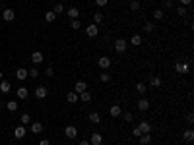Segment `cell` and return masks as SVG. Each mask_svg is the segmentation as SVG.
<instances>
[{
	"mask_svg": "<svg viewBox=\"0 0 194 145\" xmlns=\"http://www.w3.org/2000/svg\"><path fill=\"white\" fill-rule=\"evenodd\" d=\"M45 76H49V77H52V76H55V72H52V68H47V70H45Z\"/></svg>",
	"mask_w": 194,
	"mask_h": 145,
	"instance_id": "44",
	"label": "cell"
},
{
	"mask_svg": "<svg viewBox=\"0 0 194 145\" xmlns=\"http://www.w3.org/2000/svg\"><path fill=\"white\" fill-rule=\"evenodd\" d=\"M10 89H12V87H10V83H8L6 79L0 81V93H10Z\"/></svg>",
	"mask_w": 194,
	"mask_h": 145,
	"instance_id": "20",
	"label": "cell"
},
{
	"mask_svg": "<svg viewBox=\"0 0 194 145\" xmlns=\"http://www.w3.org/2000/svg\"><path fill=\"white\" fill-rule=\"evenodd\" d=\"M182 137H185L186 141H192V139H194V132L192 130H186L185 133H182Z\"/></svg>",
	"mask_w": 194,
	"mask_h": 145,
	"instance_id": "30",
	"label": "cell"
},
{
	"mask_svg": "<svg viewBox=\"0 0 194 145\" xmlns=\"http://www.w3.org/2000/svg\"><path fill=\"white\" fill-rule=\"evenodd\" d=\"M29 120H31V118H29V114H27V112H25V114H22V118H19L22 126H25V124H29Z\"/></svg>",
	"mask_w": 194,
	"mask_h": 145,
	"instance_id": "34",
	"label": "cell"
},
{
	"mask_svg": "<svg viewBox=\"0 0 194 145\" xmlns=\"http://www.w3.org/2000/svg\"><path fill=\"white\" fill-rule=\"evenodd\" d=\"M16 95H18V99H22V101H25L27 99V87H18V89H16Z\"/></svg>",
	"mask_w": 194,
	"mask_h": 145,
	"instance_id": "10",
	"label": "cell"
},
{
	"mask_svg": "<svg viewBox=\"0 0 194 145\" xmlns=\"http://www.w3.org/2000/svg\"><path fill=\"white\" fill-rule=\"evenodd\" d=\"M177 14H179V15H186V6H179V8H177Z\"/></svg>",
	"mask_w": 194,
	"mask_h": 145,
	"instance_id": "38",
	"label": "cell"
},
{
	"mask_svg": "<svg viewBox=\"0 0 194 145\" xmlns=\"http://www.w3.org/2000/svg\"><path fill=\"white\" fill-rule=\"evenodd\" d=\"M99 79H101L103 83H109V81H111V74H107V70H103V74L99 76Z\"/></svg>",
	"mask_w": 194,
	"mask_h": 145,
	"instance_id": "28",
	"label": "cell"
},
{
	"mask_svg": "<svg viewBox=\"0 0 194 145\" xmlns=\"http://www.w3.org/2000/svg\"><path fill=\"white\" fill-rule=\"evenodd\" d=\"M122 118H124V122H132V120H134L130 112H124V116H122Z\"/></svg>",
	"mask_w": 194,
	"mask_h": 145,
	"instance_id": "40",
	"label": "cell"
},
{
	"mask_svg": "<svg viewBox=\"0 0 194 145\" xmlns=\"http://www.w3.org/2000/svg\"><path fill=\"white\" fill-rule=\"evenodd\" d=\"M186 122H188V124H192V122H194V116H192V114H188V116H186Z\"/></svg>",
	"mask_w": 194,
	"mask_h": 145,
	"instance_id": "47",
	"label": "cell"
},
{
	"mask_svg": "<svg viewBox=\"0 0 194 145\" xmlns=\"http://www.w3.org/2000/svg\"><path fill=\"white\" fill-rule=\"evenodd\" d=\"M175 70H177V74H188V64L186 62H177Z\"/></svg>",
	"mask_w": 194,
	"mask_h": 145,
	"instance_id": "5",
	"label": "cell"
},
{
	"mask_svg": "<svg viewBox=\"0 0 194 145\" xmlns=\"http://www.w3.org/2000/svg\"><path fill=\"white\" fill-rule=\"evenodd\" d=\"M179 2H181V6H188V4H190L192 0H179Z\"/></svg>",
	"mask_w": 194,
	"mask_h": 145,
	"instance_id": "45",
	"label": "cell"
},
{
	"mask_svg": "<svg viewBox=\"0 0 194 145\" xmlns=\"http://www.w3.org/2000/svg\"><path fill=\"white\" fill-rule=\"evenodd\" d=\"M151 141V136H150V133H142V136H140V143H142V145H148Z\"/></svg>",
	"mask_w": 194,
	"mask_h": 145,
	"instance_id": "27",
	"label": "cell"
},
{
	"mask_svg": "<svg viewBox=\"0 0 194 145\" xmlns=\"http://www.w3.org/2000/svg\"><path fill=\"white\" fill-rule=\"evenodd\" d=\"M47 93H49V89H47L45 85H39L37 89H35V97H37V99H45Z\"/></svg>",
	"mask_w": 194,
	"mask_h": 145,
	"instance_id": "7",
	"label": "cell"
},
{
	"mask_svg": "<svg viewBox=\"0 0 194 145\" xmlns=\"http://www.w3.org/2000/svg\"><path fill=\"white\" fill-rule=\"evenodd\" d=\"M2 18H4V22H12V19L16 18V12L10 10V8H4L2 10Z\"/></svg>",
	"mask_w": 194,
	"mask_h": 145,
	"instance_id": "4",
	"label": "cell"
},
{
	"mask_svg": "<svg viewBox=\"0 0 194 145\" xmlns=\"http://www.w3.org/2000/svg\"><path fill=\"white\" fill-rule=\"evenodd\" d=\"M153 18H155V19H161V18H163V10H155V12H153Z\"/></svg>",
	"mask_w": 194,
	"mask_h": 145,
	"instance_id": "39",
	"label": "cell"
},
{
	"mask_svg": "<svg viewBox=\"0 0 194 145\" xmlns=\"http://www.w3.org/2000/svg\"><path fill=\"white\" fill-rule=\"evenodd\" d=\"M153 29H155V23H151V22H148V23L144 25V31H146V33H151Z\"/></svg>",
	"mask_w": 194,
	"mask_h": 145,
	"instance_id": "31",
	"label": "cell"
},
{
	"mask_svg": "<svg viewBox=\"0 0 194 145\" xmlns=\"http://www.w3.org/2000/svg\"><path fill=\"white\" fill-rule=\"evenodd\" d=\"M66 99H68V103H72V105H74V103L80 101V95H78V93H74V91H70V93L66 95Z\"/></svg>",
	"mask_w": 194,
	"mask_h": 145,
	"instance_id": "13",
	"label": "cell"
},
{
	"mask_svg": "<svg viewBox=\"0 0 194 145\" xmlns=\"http://www.w3.org/2000/svg\"><path fill=\"white\" fill-rule=\"evenodd\" d=\"M93 19H95V25L103 22V14L101 12H95V15H93Z\"/></svg>",
	"mask_w": 194,
	"mask_h": 145,
	"instance_id": "36",
	"label": "cell"
},
{
	"mask_svg": "<svg viewBox=\"0 0 194 145\" xmlns=\"http://www.w3.org/2000/svg\"><path fill=\"white\" fill-rule=\"evenodd\" d=\"M107 2H109V0H95V4H97V6H107Z\"/></svg>",
	"mask_w": 194,
	"mask_h": 145,
	"instance_id": "42",
	"label": "cell"
},
{
	"mask_svg": "<svg viewBox=\"0 0 194 145\" xmlns=\"http://www.w3.org/2000/svg\"><path fill=\"white\" fill-rule=\"evenodd\" d=\"M16 77L23 81L25 77H27V70H25V68H18V70H16Z\"/></svg>",
	"mask_w": 194,
	"mask_h": 145,
	"instance_id": "15",
	"label": "cell"
},
{
	"mask_svg": "<svg viewBox=\"0 0 194 145\" xmlns=\"http://www.w3.org/2000/svg\"><path fill=\"white\" fill-rule=\"evenodd\" d=\"M52 12H55V14H56V15H58V14H60V12H64V6H62V4H60V2H58V4H56V6H55V10H52Z\"/></svg>",
	"mask_w": 194,
	"mask_h": 145,
	"instance_id": "37",
	"label": "cell"
},
{
	"mask_svg": "<svg viewBox=\"0 0 194 145\" xmlns=\"http://www.w3.org/2000/svg\"><path fill=\"white\" fill-rule=\"evenodd\" d=\"M90 122H91V124H99V122H101L99 112H90Z\"/></svg>",
	"mask_w": 194,
	"mask_h": 145,
	"instance_id": "24",
	"label": "cell"
},
{
	"mask_svg": "<svg viewBox=\"0 0 194 145\" xmlns=\"http://www.w3.org/2000/svg\"><path fill=\"white\" fill-rule=\"evenodd\" d=\"M165 8L167 10H173V0H165Z\"/></svg>",
	"mask_w": 194,
	"mask_h": 145,
	"instance_id": "43",
	"label": "cell"
},
{
	"mask_svg": "<svg viewBox=\"0 0 194 145\" xmlns=\"http://www.w3.org/2000/svg\"><path fill=\"white\" fill-rule=\"evenodd\" d=\"M14 136L18 137V139H22V137L25 136V128H23V126H18V128L14 130Z\"/></svg>",
	"mask_w": 194,
	"mask_h": 145,
	"instance_id": "22",
	"label": "cell"
},
{
	"mask_svg": "<svg viewBox=\"0 0 194 145\" xmlns=\"http://www.w3.org/2000/svg\"><path fill=\"white\" fill-rule=\"evenodd\" d=\"M64 133H66V137H70V139H76V137H78V130H76V126H66Z\"/></svg>",
	"mask_w": 194,
	"mask_h": 145,
	"instance_id": "6",
	"label": "cell"
},
{
	"mask_svg": "<svg viewBox=\"0 0 194 145\" xmlns=\"http://www.w3.org/2000/svg\"><path fill=\"white\" fill-rule=\"evenodd\" d=\"M80 145H90V141H87V139H83V141H80Z\"/></svg>",
	"mask_w": 194,
	"mask_h": 145,
	"instance_id": "48",
	"label": "cell"
},
{
	"mask_svg": "<svg viewBox=\"0 0 194 145\" xmlns=\"http://www.w3.org/2000/svg\"><path fill=\"white\" fill-rule=\"evenodd\" d=\"M68 18H70V19H78V15H80V10H78V8H74V6H72L70 10H68Z\"/></svg>",
	"mask_w": 194,
	"mask_h": 145,
	"instance_id": "14",
	"label": "cell"
},
{
	"mask_svg": "<svg viewBox=\"0 0 194 145\" xmlns=\"http://www.w3.org/2000/svg\"><path fill=\"white\" fill-rule=\"evenodd\" d=\"M97 64H99L101 70H109L111 68V58H109V56H101V58L97 60Z\"/></svg>",
	"mask_w": 194,
	"mask_h": 145,
	"instance_id": "2",
	"label": "cell"
},
{
	"mask_svg": "<svg viewBox=\"0 0 194 145\" xmlns=\"http://www.w3.org/2000/svg\"><path fill=\"white\" fill-rule=\"evenodd\" d=\"M140 132H142V133H151V126H150V124L148 122H140Z\"/></svg>",
	"mask_w": 194,
	"mask_h": 145,
	"instance_id": "16",
	"label": "cell"
},
{
	"mask_svg": "<svg viewBox=\"0 0 194 145\" xmlns=\"http://www.w3.org/2000/svg\"><path fill=\"white\" fill-rule=\"evenodd\" d=\"M80 101H82V103H90V101H91V93H90V91L80 93Z\"/></svg>",
	"mask_w": 194,
	"mask_h": 145,
	"instance_id": "25",
	"label": "cell"
},
{
	"mask_svg": "<svg viewBox=\"0 0 194 145\" xmlns=\"http://www.w3.org/2000/svg\"><path fill=\"white\" fill-rule=\"evenodd\" d=\"M31 62H33L35 66H37V64H41V62H43V52H39V50H35V52L31 54Z\"/></svg>",
	"mask_w": 194,
	"mask_h": 145,
	"instance_id": "11",
	"label": "cell"
},
{
	"mask_svg": "<svg viewBox=\"0 0 194 145\" xmlns=\"http://www.w3.org/2000/svg\"><path fill=\"white\" fill-rule=\"evenodd\" d=\"M130 10H132V12H138V10H140V2H138V0H132V2H130Z\"/></svg>",
	"mask_w": 194,
	"mask_h": 145,
	"instance_id": "32",
	"label": "cell"
},
{
	"mask_svg": "<svg viewBox=\"0 0 194 145\" xmlns=\"http://www.w3.org/2000/svg\"><path fill=\"white\" fill-rule=\"evenodd\" d=\"M31 132H33V133H41V132H43V124H41V122H33V124H31Z\"/></svg>",
	"mask_w": 194,
	"mask_h": 145,
	"instance_id": "17",
	"label": "cell"
},
{
	"mask_svg": "<svg viewBox=\"0 0 194 145\" xmlns=\"http://www.w3.org/2000/svg\"><path fill=\"white\" fill-rule=\"evenodd\" d=\"M132 136H136V137H140V136H142V132H140V128H138V126H136L134 130H132Z\"/></svg>",
	"mask_w": 194,
	"mask_h": 145,
	"instance_id": "41",
	"label": "cell"
},
{
	"mask_svg": "<svg viewBox=\"0 0 194 145\" xmlns=\"http://www.w3.org/2000/svg\"><path fill=\"white\" fill-rule=\"evenodd\" d=\"M126 46H128V41H124V39H117V41H115V50H117L118 54L126 52Z\"/></svg>",
	"mask_w": 194,
	"mask_h": 145,
	"instance_id": "1",
	"label": "cell"
},
{
	"mask_svg": "<svg viewBox=\"0 0 194 145\" xmlns=\"http://www.w3.org/2000/svg\"><path fill=\"white\" fill-rule=\"evenodd\" d=\"M90 143L91 145H101L103 143V136H101V133H91V137H90Z\"/></svg>",
	"mask_w": 194,
	"mask_h": 145,
	"instance_id": "9",
	"label": "cell"
},
{
	"mask_svg": "<svg viewBox=\"0 0 194 145\" xmlns=\"http://www.w3.org/2000/svg\"><path fill=\"white\" fill-rule=\"evenodd\" d=\"M6 108H8L10 112H16V110L19 108V105H18L16 101H8V103H6Z\"/></svg>",
	"mask_w": 194,
	"mask_h": 145,
	"instance_id": "23",
	"label": "cell"
},
{
	"mask_svg": "<svg viewBox=\"0 0 194 145\" xmlns=\"http://www.w3.org/2000/svg\"><path fill=\"white\" fill-rule=\"evenodd\" d=\"M83 91H87V83L86 81H76V85H74V93H83Z\"/></svg>",
	"mask_w": 194,
	"mask_h": 145,
	"instance_id": "8",
	"label": "cell"
},
{
	"mask_svg": "<svg viewBox=\"0 0 194 145\" xmlns=\"http://www.w3.org/2000/svg\"><path fill=\"white\" fill-rule=\"evenodd\" d=\"M2 10H4V6H2V2H0V12H2Z\"/></svg>",
	"mask_w": 194,
	"mask_h": 145,
	"instance_id": "49",
	"label": "cell"
},
{
	"mask_svg": "<svg viewBox=\"0 0 194 145\" xmlns=\"http://www.w3.org/2000/svg\"><path fill=\"white\" fill-rule=\"evenodd\" d=\"M39 145H51V141H49V139H41Z\"/></svg>",
	"mask_w": 194,
	"mask_h": 145,
	"instance_id": "46",
	"label": "cell"
},
{
	"mask_svg": "<svg viewBox=\"0 0 194 145\" xmlns=\"http://www.w3.org/2000/svg\"><path fill=\"white\" fill-rule=\"evenodd\" d=\"M136 105H138V108H140L142 112H146V110L150 108V101H148V99H140L138 103H136Z\"/></svg>",
	"mask_w": 194,
	"mask_h": 145,
	"instance_id": "12",
	"label": "cell"
},
{
	"mask_svg": "<svg viewBox=\"0 0 194 145\" xmlns=\"http://www.w3.org/2000/svg\"><path fill=\"white\" fill-rule=\"evenodd\" d=\"M150 85H151V87H161V77H159V76H151Z\"/></svg>",
	"mask_w": 194,
	"mask_h": 145,
	"instance_id": "21",
	"label": "cell"
},
{
	"mask_svg": "<svg viewBox=\"0 0 194 145\" xmlns=\"http://www.w3.org/2000/svg\"><path fill=\"white\" fill-rule=\"evenodd\" d=\"M0 79H2V74H0Z\"/></svg>",
	"mask_w": 194,
	"mask_h": 145,
	"instance_id": "50",
	"label": "cell"
},
{
	"mask_svg": "<svg viewBox=\"0 0 194 145\" xmlns=\"http://www.w3.org/2000/svg\"><path fill=\"white\" fill-rule=\"evenodd\" d=\"M97 33H99V27H97L95 23H91L90 27H86V35H87V37H90V39L97 37Z\"/></svg>",
	"mask_w": 194,
	"mask_h": 145,
	"instance_id": "3",
	"label": "cell"
},
{
	"mask_svg": "<svg viewBox=\"0 0 194 145\" xmlns=\"http://www.w3.org/2000/svg\"><path fill=\"white\" fill-rule=\"evenodd\" d=\"M142 43H144V41H142V37H140L138 33H136V35H132V39H130V45H134V46H140Z\"/></svg>",
	"mask_w": 194,
	"mask_h": 145,
	"instance_id": "19",
	"label": "cell"
},
{
	"mask_svg": "<svg viewBox=\"0 0 194 145\" xmlns=\"http://www.w3.org/2000/svg\"><path fill=\"white\" fill-rule=\"evenodd\" d=\"M109 114H111L113 118H118V116H120V106H118V105H113L111 110H109Z\"/></svg>",
	"mask_w": 194,
	"mask_h": 145,
	"instance_id": "18",
	"label": "cell"
},
{
	"mask_svg": "<svg viewBox=\"0 0 194 145\" xmlns=\"http://www.w3.org/2000/svg\"><path fill=\"white\" fill-rule=\"evenodd\" d=\"M27 76H29V77H33V79H35V77H39V70H37V68H31V70L27 72Z\"/></svg>",
	"mask_w": 194,
	"mask_h": 145,
	"instance_id": "35",
	"label": "cell"
},
{
	"mask_svg": "<svg viewBox=\"0 0 194 145\" xmlns=\"http://www.w3.org/2000/svg\"><path fill=\"white\" fill-rule=\"evenodd\" d=\"M136 91H138L140 95H146V91H148V87H146L144 83H136Z\"/></svg>",
	"mask_w": 194,
	"mask_h": 145,
	"instance_id": "29",
	"label": "cell"
},
{
	"mask_svg": "<svg viewBox=\"0 0 194 145\" xmlns=\"http://www.w3.org/2000/svg\"><path fill=\"white\" fill-rule=\"evenodd\" d=\"M70 27H72V29H74V31H76V29H80V27H82V23H80V19H72V22H70Z\"/></svg>",
	"mask_w": 194,
	"mask_h": 145,
	"instance_id": "33",
	"label": "cell"
},
{
	"mask_svg": "<svg viewBox=\"0 0 194 145\" xmlns=\"http://www.w3.org/2000/svg\"><path fill=\"white\" fill-rule=\"evenodd\" d=\"M55 19H56V14L52 12V10H51V12H47V14H45V22L52 23V22H55Z\"/></svg>",
	"mask_w": 194,
	"mask_h": 145,
	"instance_id": "26",
	"label": "cell"
}]
</instances>
